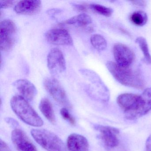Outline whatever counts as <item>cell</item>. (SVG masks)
Here are the masks:
<instances>
[{"label":"cell","mask_w":151,"mask_h":151,"mask_svg":"<svg viewBox=\"0 0 151 151\" xmlns=\"http://www.w3.org/2000/svg\"><path fill=\"white\" fill-rule=\"evenodd\" d=\"M113 54L116 64L123 68H129L135 59L133 51L121 43H117L114 45Z\"/></svg>","instance_id":"9c48e42d"},{"label":"cell","mask_w":151,"mask_h":151,"mask_svg":"<svg viewBox=\"0 0 151 151\" xmlns=\"http://www.w3.org/2000/svg\"><path fill=\"white\" fill-rule=\"evenodd\" d=\"M13 86L17 89L27 101L34 99L37 93V90L33 83L25 79H20L14 82Z\"/></svg>","instance_id":"4fadbf2b"},{"label":"cell","mask_w":151,"mask_h":151,"mask_svg":"<svg viewBox=\"0 0 151 151\" xmlns=\"http://www.w3.org/2000/svg\"><path fill=\"white\" fill-rule=\"evenodd\" d=\"M60 12V10L58 9H50L49 11H47V14L51 16L54 15L55 14Z\"/></svg>","instance_id":"f1b7e54d"},{"label":"cell","mask_w":151,"mask_h":151,"mask_svg":"<svg viewBox=\"0 0 151 151\" xmlns=\"http://www.w3.org/2000/svg\"><path fill=\"white\" fill-rule=\"evenodd\" d=\"M46 39L50 44L55 45L72 46L73 40L68 31L64 29L49 30L45 35Z\"/></svg>","instance_id":"8fae6325"},{"label":"cell","mask_w":151,"mask_h":151,"mask_svg":"<svg viewBox=\"0 0 151 151\" xmlns=\"http://www.w3.org/2000/svg\"><path fill=\"white\" fill-rule=\"evenodd\" d=\"M107 68L115 79L122 85L136 89H142L145 82L138 72L129 68H123L115 63L108 61Z\"/></svg>","instance_id":"6da1fadb"},{"label":"cell","mask_w":151,"mask_h":151,"mask_svg":"<svg viewBox=\"0 0 151 151\" xmlns=\"http://www.w3.org/2000/svg\"><path fill=\"white\" fill-rule=\"evenodd\" d=\"M35 141L47 151H67L63 141L54 133L44 129H33L31 132Z\"/></svg>","instance_id":"3957f363"},{"label":"cell","mask_w":151,"mask_h":151,"mask_svg":"<svg viewBox=\"0 0 151 151\" xmlns=\"http://www.w3.org/2000/svg\"><path fill=\"white\" fill-rule=\"evenodd\" d=\"M94 129L99 132V138L106 149L111 151L116 147L119 144L117 135L119 134L118 129L109 126L96 124Z\"/></svg>","instance_id":"52a82bcc"},{"label":"cell","mask_w":151,"mask_h":151,"mask_svg":"<svg viewBox=\"0 0 151 151\" xmlns=\"http://www.w3.org/2000/svg\"><path fill=\"white\" fill-rule=\"evenodd\" d=\"M90 40L93 47L98 51H103L106 48V41L101 35L99 34L93 35L91 37Z\"/></svg>","instance_id":"ffe728a7"},{"label":"cell","mask_w":151,"mask_h":151,"mask_svg":"<svg viewBox=\"0 0 151 151\" xmlns=\"http://www.w3.org/2000/svg\"><path fill=\"white\" fill-rule=\"evenodd\" d=\"M39 108L47 119L52 124H55L56 123L55 115L52 104L48 99L47 98L42 99L40 103Z\"/></svg>","instance_id":"2e32d148"},{"label":"cell","mask_w":151,"mask_h":151,"mask_svg":"<svg viewBox=\"0 0 151 151\" xmlns=\"http://www.w3.org/2000/svg\"><path fill=\"white\" fill-rule=\"evenodd\" d=\"M131 2H132V5L138 7L144 8L147 5L146 1H133Z\"/></svg>","instance_id":"cb8c5ba5"},{"label":"cell","mask_w":151,"mask_h":151,"mask_svg":"<svg viewBox=\"0 0 151 151\" xmlns=\"http://www.w3.org/2000/svg\"><path fill=\"white\" fill-rule=\"evenodd\" d=\"M136 42L138 45L143 52L145 62L148 64H151V55L149 52L146 40L143 37H139L136 39Z\"/></svg>","instance_id":"ac0fdd59"},{"label":"cell","mask_w":151,"mask_h":151,"mask_svg":"<svg viewBox=\"0 0 151 151\" xmlns=\"http://www.w3.org/2000/svg\"><path fill=\"white\" fill-rule=\"evenodd\" d=\"M41 1L38 0H24L19 1L14 8V10L18 14L33 15L40 11Z\"/></svg>","instance_id":"5bb4252c"},{"label":"cell","mask_w":151,"mask_h":151,"mask_svg":"<svg viewBox=\"0 0 151 151\" xmlns=\"http://www.w3.org/2000/svg\"><path fill=\"white\" fill-rule=\"evenodd\" d=\"M10 105L15 114L27 124L35 127H40L44 124L41 117L22 96H14L10 101Z\"/></svg>","instance_id":"7a4b0ae2"},{"label":"cell","mask_w":151,"mask_h":151,"mask_svg":"<svg viewBox=\"0 0 151 151\" xmlns=\"http://www.w3.org/2000/svg\"><path fill=\"white\" fill-rule=\"evenodd\" d=\"M92 22L90 16L85 13L80 14L66 20L63 23L70 25H75L78 27H85Z\"/></svg>","instance_id":"e0dca14e"},{"label":"cell","mask_w":151,"mask_h":151,"mask_svg":"<svg viewBox=\"0 0 151 151\" xmlns=\"http://www.w3.org/2000/svg\"><path fill=\"white\" fill-rule=\"evenodd\" d=\"M48 69L54 75L61 74L66 70V63L62 51L58 48L51 49L47 57Z\"/></svg>","instance_id":"30bf717a"},{"label":"cell","mask_w":151,"mask_h":151,"mask_svg":"<svg viewBox=\"0 0 151 151\" xmlns=\"http://www.w3.org/2000/svg\"><path fill=\"white\" fill-rule=\"evenodd\" d=\"M11 139L14 145L19 151H37L36 146L24 132L19 129L13 131Z\"/></svg>","instance_id":"7c38bea8"},{"label":"cell","mask_w":151,"mask_h":151,"mask_svg":"<svg viewBox=\"0 0 151 151\" xmlns=\"http://www.w3.org/2000/svg\"><path fill=\"white\" fill-rule=\"evenodd\" d=\"M130 19L135 25L143 26L147 22V16L144 11H136L132 14L130 17Z\"/></svg>","instance_id":"d6986e66"},{"label":"cell","mask_w":151,"mask_h":151,"mask_svg":"<svg viewBox=\"0 0 151 151\" xmlns=\"http://www.w3.org/2000/svg\"><path fill=\"white\" fill-rule=\"evenodd\" d=\"M14 23L10 20H5L0 23V48L2 51H7L14 44V37L16 32Z\"/></svg>","instance_id":"ba28073f"},{"label":"cell","mask_w":151,"mask_h":151,"mask_svg":"<svg viewBox=\"0 0 151 151\" xmlns=\"http://www.w3.org/2000/svg\"><path fill=\"white\" fill-rule=\"evenodd\" d=\"M0 151H12L8 145L2 139L0 140Z\"/></svg>","instance_id":"484cf974"},{"label":"cell","mask_w":151,"mask_h":151,"mask_svg":"<svg viewBox=\"0 0 151 151\" xmlns=\"http://www.w3.org/2000/svg\"><path fill=\"white\" fill-rule=\"evenodd\" d=\"M14 2H15L14 1H12V0H6V1L1 0L0 1V8L6 9L14 5Z\"/></svg>","instance_id":"603a6c76"},{"label":"cell","mask_w":151,"mask_h":151,"mask_svg":"<svg viewBox=\"0 0 151 151\" xmlns=\"http://www.w3.org/2000/svg\"><path fill=\"white\" fill-rule=\"evenodd\" d=\"M6 120L7 122L9 123L10 125H13V126H17L18 125V123L13 118H7Z\"/></svg>","instance_id":"83f0119b"},{"label":"cell","mask_w":151,"mask_h":151,"mask_svg":"<svg viewBox=\"0 0 151 151\" xmlns=\"http://www.w3.org/2000/svg\"><path fill=\"white\" fill-rule=\"evenodd\" d=\"M145 151H151V135H150L147 139Z\"/></svg>","instance_id":"4316f807"},{"label":"cell","mask_w":151,"mask_h":151,"mask_svg":"<svg viewBox=\"0 0 151 151\" xmlns=\"http://www.w3.org/2000/svg\"><path fill=\"white\" fill-rule=\"evenodd\" d=\"M90 8L94 12L106 17L111 16L113 13L112 9L99 4H91L90 5Z\"/></svg>","instance_id":"44dd1931"},{"label":"cell","mask_w":151,"mask_h":151,"mask_svg":"<svg viewBox=\"0 0 151 151\" xmlns=\"http://www.w3.org/2000/svg\"><path fill=\"white\" fill-rule=\"evenodd\" d=\"M44 86L47 92L55 101L65 107H71L64 88L56 78H47L44 80Z\"/></svg>","instance_id":"8992f818"},{"label":"cell","mask_w":151,"mask_h":151,"mask_svg":"<svg viewBox=\"0 0 151 151\" xmlns=\"http://www.w3.org/2000/svg\"><path fill=\"white\" fill-rule=\"evenodd\" d=\"M79 72L91 83V91H92L94 96L101 101H107L109 98V91L99 75L87 69L81 68L79 70Z\"/></svg>","instance_id":"277c9868"},{"label":"cell","mask_w":151,"mask_h":151,"mask_svg":"<svg viewBox=\"0 0 151 151\" xmlns=\"http://www.w3.org/2000/svg\"><path fill=\"white\" fill-rule=\"evenodd\" d=\"M140 101V95L129 93L120 94L116 99L118 106L124 112L125 118L131 120L137 119Z\"/></svg>","instance_id":"5b68a950"},{"label":"cell","mask_w":151,"mask_h":151,"mask_svg":"<svg viewBox=\"0 0 151 151\" xmlns=\"http://www.w3.org/2000/svg\"><path fill=\"white\" fill-rule=\"evenodd\" d=\"M60 114L64 120L68 122L72 125H75L76 124V120L66 108H63L61 109Z\"/></svg>","instance_id":"7402d4cb"},{"label":"cell","mask_w":151,"mask_h":151,"mask_svg":"<svg viewBox=\"0 0 151 151\" xmlns=\"http://www.w3.org/2000/svg\"><path fill=\"white\" fill-rule=\"evenodd\" d=\"M73 6L76 10L80 11V12H86L87 10V7L84 5L73 4Z\"/></svg>","instance_id":"d4e9b609"},{"label":"cell","mask_w":151,"mask_h":151,"mask_svg":"<svg viewBox=\"0 0 151 151\" xmlns=\"http://www.w3.org/2000/svg\"><path fill=\"white\" fill-rule=\"evenodd\" d=\"M67 147L69 151H89V143L86 138L77 133L68 137Z\"/></svg>","instance_id":"9a60e30c"}]
</instances>
